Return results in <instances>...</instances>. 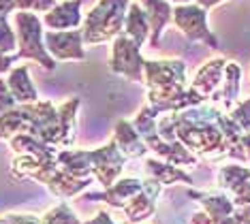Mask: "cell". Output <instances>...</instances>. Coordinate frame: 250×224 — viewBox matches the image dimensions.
Instances as JSON below:
<instances>
[{
  "mask_svg": "<svg viewBox=\"0 0 250 224\" xmlns=\"http://www.w3.org/2000/svg\"><path fill=\"white\" fill-rule=\"evenodd\" d=\"M130 0H101L90 11L83 24V43H105L122 34V24L126 17Z\"/></svg>",
  "mask_w": 250,
  "mask_h": 224,
  "instance_id": "6da1fadb",
  "label": "cell"
},
{
  "mask_svg": "<svg viewBox=\"0 0 250 224\" xmlns=\"http://www.w3.org/2000/svg\"><path fill=\"white\" fill-rule=\"evenodd\" d=\"M13 21L15 37H18V60H35L43 68L54 71L56 60L45 49L43 21L35 13H26V11H18Z\"/></svg>",
  "mask_w": 250,
  "mask_h": 224,
  "instance_id": "7a4b0ae2",
  "label": "cell"
},
{
  "mask_svg": "<svg viewBox=\"0 0 250 224\" xmlns=\"http://www.w3.org/2000/svg\"><path fill=\"white\" fill-rule=\"evenodd\" d=\"M144 58L139 56V47L135 45V41H130L126 34H118L116 43L111 47V58H109V68L113 73L122 75L126 79L133 81H141L144 79Z\"/></svg>",
  "mask_w": 250,
  "mask_h": 224,
  "instance_id": "3957f363",
  "label": "cell"
},
{
  "mask_svg": "<svg viewBox=\"0 0 250 224\" xmlns=\"http://www.w3.org/2000/svg\"><path fill=\"white\" fill-rule=\"evenodd\" d=\"M173 21L182 32L192 41H203L209 47H218V39L208 30V13L206 9L192 4H178L173 9Z\"/></svg>",
  "mask_w": 250,
  "mask_h": 224,
  "instance_id": "277c9868",
  "label": "cell"
},
{
  "mask_svg": "<svg viewBox=\"0 0 250 224\" xmlns=\"http://www.w3.org/2000/svg\"><path fill=\"white\" fill-rule=\"evenodd\" d=\"M45 49L54 60H83V34L82 30H62L52 32L47 30L43 34Z\"/></svg>",
  "mask_w": 250,
  "mask_h": 224,
  "instance_id": "5b68a950",
  "label": "cell"
},
{
  "mask_svg": "<svg viewBox=\"0 0 250 224\" xmlns=\"http://www.w3.org/2000/svg\"><path fill=\"white\" fill-rule=\"evenodd\" d=\"M41 21L52 32L77 28L79 21H82V0H64V2H58L52 11L45 13Z\"/></svg>",
  "mask_w": 250,
  "mask_h": 224,
  "instance_id": "8992f818",
  "label": "cell"
},
{
  "mask_svg": "<svg viewBox=\"0 0 250 224\" xmlns=\"http://www.w3.org/2000/svg\"><path fill=\"white\" fill-rule=\"evenodd\" d=\"M220 182L233 192V205H250V169L225 166L220 171Z\"/></svg>",
  "mask_w": 250,
  "mask_h": 224,
  "instance_id": "52a82bcc",
  "label": "cell"
},
{
  "mask_svg": "<svg viewBox=\"0 0 250 224\" xmlns=\"http://www.w3.org/2000/svg\"><path fill=\"white\" fill-rule=\"evenodd\" d=\"M139 7L146 9L147 26H150V30H152L150 43H152V47H156L158 37H161L163 28L171 21L173 11H171V7H169L167 0H139Z\"/></svg>",
  "mask_w": 250,
  "mask_h": 224,
  "instance_id": "ba28073f",
  "label": "cell"
},
{
  "mask_svg": "<svg viewBox=\"0 0 250 224\" xmlns=\"http://www.w3.org/2000/svg\"><path fill=\"white\" fill-rule=\"evenodd\" d=\"M7 85H9V92L13 94V99L18 102H26L28 105V102H37V99H39L35 85H32V81H30V75H28L26 64L11 68Z\"/></svg>",
  "mask_w": 250,
  "mask_h": 224,
  "instance_id": "9c48e42d",
  "label": "cell"
},
{
  "mask_svg": "<svg viewBox=\"0 0 250 224\" xmlns=\"http://www.w3.org/2000/svg\"><path fill=\"white\" fill-rule=\"evenodd\" d=\"M227 62L225 60H212L195 75V81H192V92H197L199 96H209L214 94L216 88L220 83V73L225 71Z\"/></svg>",
  "mask_w": 250,
  "mask_h": 224,
  "instance_id": "30bf717a",
  "label": "cell"
},
{
  "mask_svg": "<svg viewBox=\"0 0 250 224\" xmlns=\"http://www.w3.org/2000/svg\"><path fill=\"white\" fill-rule=\"evenodd\" d=\"M147 30L150 26H147L146 11L139 7V2H130L126 11V37L135 41L137 47H141L147 39Z\"/></svg>",
  "mask_w": 250,
  "mask_h": 224,
  "instance_id": "8fae6325",
  "label": "cell"
},
{
  "mask_svg": "<svg viewBox=\"0 0 250 224\" xmlns=\"http://www.w3.org/2000/svg\"><path fill=\"white\" fill-rule=\"evenodd\" d=\"M116 145L122 147L124 156L130 158H139L146 154V143L139 137V133H135L130 128L128 122H120L118 124V135H116Z\"/></svg>",
  "mask_w": 250,
  "mask_h": 224,
  "instance_id": "7c38bea8",
  "label": "cell"
},
{
  "mask_svg": "<svg viewBox=\"0 0 250 224\" xmlns=\"http://www.w3.org/2000/svg\"><path fill=\"white\" fill-rule=\"evenodd\" d=\"M146 173H150L152 180L158 182V183H173L178 180H184L188 183L192 182L184 171H178V169H173V166H169V164H161V163H156V160H152V158L146 160Z\"/></svg>",
  "mask_w": 250,
  "mask_h": 224,
  "instance_id": "4fadbf2b",
  "label": "cell"
},
{
  "mask_svg": "<svg viewBox=\"0 0 250 224\" xmlns=\"http://www.w3.org/2000/svg\"><path fill=\"white\" fill-rule=\"evenodd\" d=\"M240 75H242V71L235 62H227V66H225V90H223V101H225L227 109H231V105L237 99V92H240Z\"/></svg>",
  "mask_w": 250,
  "mask_h": 224,
  "instance_id": "5bb4252c",
  "label": "cell"
},
{
  "mask_svg": "<svg viewBox=\"0 0 250 224\" xmlns=\"http://www.w3.org/2000/svg\"><path fill=\"white\" fill-rule=\"evenodd\" d=\"M15 49H18V37H15V30H11L7 17H0V54L11 56Z\"/></svg>",
  "mask_w": 250,
  "mask_h": 224,
  "instance_id": "9a60e30c",
  "label": "cell"
},
{
  "mask_svg": "<svg viewBox=\"0 0 250 224\" xmlns=\"http://www.w3.org/2000/svg\"><path fill=\"white\" fill-rule=\"evenodd\" d=\"M43 224H82L75 218V214L69 209V205H58V207H54L49 214H45V220Z\"/></svg>",
  "mask_w": 250,
  "mask_h": 224,
  "instance_id": "2e32d148",
  "label": "cell"
},
{
  "mask_svg": "<svg viewBox=\"0 0 250 224\" xmlns=\"http://www.w3.org/2000/svg\"><path fill=\"white\" fill-rule=\"evenodd\" d=\"M231 122L242 130V133H250V99L237 105V109H233Z\"/></svg>",
  "mask_w": 250,
  "mask_h": 224,
  "instance_id": "e0dca14e",
  "label": "cell"
},
{
  "mask_svg": "<svg viewBox=\"0 0 250 224\" xmlns=\"http://www.w3.org/2000/svg\"><path fill=\"white\" fill-rule=\"evenodd\" d=\"M56 0H15V11H41V13H47L56 7Z\"/></svg>",
  "mask_w": 250,
  "mask_h": 224,
  "instance_id": "ac0fdd59",
  "label": "cell"
},
{
  "mask_svg": "<svg viewBox=\"0 0 250 224\" xmlns=\"http://www.w3.org/2000/svg\"><path fill=\"white\" fill-rule=\"evenodd\" d=\"M13 105H15V99H13V94L9 92V85L0 79V116H2V113H7V111H11Z\"/></svg>",
  "mask_w": 250,
  "mask_h": 224,
  "instance_id": "d6986e66",
  "label": "cell"
},
{
  "mask_svg": "<svg viewBox=\"0 0 250 224\" xmlns=\"http://www.w3.org/2000/svg\"><path fill=\"white\" fill-rule=\"evenodd\" d=\"M18 60V56H2L0 54V73H7L11 71V64Z\"/></svg>",
  "mask_w": 250,
  "mask_h": 224,
  "instance_id": "ffe728a7",
  "label": "cell"
},
{
  "mask_svg": "<svg viewBox=\"0 0 250 224\" xmlns=\"http://www.w3.org/2000/svg\"><path fill=\"white\" fill-rule=\"evenodd\" d=\"M86 224H113V220H111V218L105 214V211H101V214L96 216L94 220H90V222H86Z\"/></svg>",
  "mask_w": 250,
  "mask_h": 224,
  "instance_id": "44dd1931",
  "label": "cell"
},
{
  "mask_svg": "<svg viewBox=\"0 0 250 224\" xmlns=\"http://www.w3.org/2000/svg\"><path fill=\"white\" fill-rule=\"evenodd\" d=\"M242 147L248 149V152H246V158H250V133H244V135H242Z\"/></svg>",
  "mask_w": 250,
  "mask_h": 224,
  "instance_id": "7402d4cb",
  "label": "cell"
},
{
  "mask_svg": "<svg viewBox=\"0 0 250 224\" xmlns=\"http://www.w3.org/2000/svg\"><path fill=\"white\" fill-rule=\"evenodd\" d=\"M199 4H201V9H208V7H214V4L218 2H225V0H197Z\"/></svg>",
  "mask_w": 250,
  "mask_h": 224,
  "instance_id": "603a6c76",
  "label": "cell"
}]
</instances>
